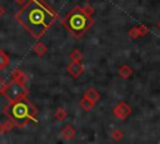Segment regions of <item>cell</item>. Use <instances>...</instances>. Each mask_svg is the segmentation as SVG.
Returning <instances> with one entry per match:
<instances>
[{"label": "cell", "instance_id": "9c48e42d", "mask_svg": "<svg viewBox=\"0 0 160 144\" xmlns=\"http://www.w3.org/2000/svg\"><path fill=\"white\" fill-rule=\"evenodd\" d=\"M4 14H5V9H4V8L0 5V16H2Z\"/></svg>", "mask_w": 160, "mask_h": 144}, {"label": "cell", "instance_id": "8992f818", "mask_svg": "<svg viewBox=\"0 0 160 144\" xmlns=\"http://www.w3.org/2000/svg\"><path fill=\"white\" fill-rule=\"evenodd\" d=\"M9 64H10V58H9V55H8L4 50L0 49V70H4Z\"/></svg>", "mask_w": 160, "mask_h": 144}, {"label": "cell", "instance_id": "30bf717a", "mask_svg": "<svg viewBox=\"0 0 160 144\" xmlns=\"http://www.w3.org/2000/svg\"><path fill=\"white\" fill-rule=\"evenodd\" d=\"M18 1H24V0H18Z\"/></svg>", "mask_w": 160, "mask_h": 144}, {"label": "cell", "instance_id": "5b68a950", "mask_svg": "<svg viewBox=\"0 0 160 144\" xmlns=\"http://www.w3.org/2000/svg\"><path fill=\"white\" fill-rule=\"evenodd\" d=\"M11 78H12V80H15L16 83H19V84H21V85H24V83H25V80H26L25 74L21 73L20 70H14L12 74H11Z\"/></svg>", "mask_w": 160, "mask_h": 144}, {"label": "cell", "instance_id": "7a4b0ae2", "mask_svg": "<svg viewBox=\"0 0 160 144\" xmlns=\"http://www.w3.org/2000/svg\"><path fill=\"white\" fill-rule=\"evenodd\" d=\"M4 113L14 123V125L22 128L29 120L35 119L36 109L26 99H20L16 101H11V104L4 109Z\"/></svg>", "mask_w": 160, "mask_h": 144}, {"label": "cell", "instance_id": "52a82bcc", "mask_svg": "<svg viewBox=\"0 0 160 144\" xmlns=\"http://www.w3.org/2000/svg\"><path fill=\"white\" fill-rule=\"evenodd\" d=\"M5 131H6V128H5V123H0V135H2Z\"/></svg>", "mask_w": 160, "mask_h": 144}, {"label": "cell", "instance_id": "6da1fadb", "mask_svg": "<svg viewBox=\"0 0 160 144\" xmlns=\"http://www.w3.org/2000/svg\"><path fill=\"white\" fill-rule=\"evenodd\" d=\"M15 16L34 38H40L55 20L54 13L36 0H29Z\"/></svg>", "mask_w": 160, "mask_h": 144}, {"label": "cell", "instance_id": "277c9868", "mask_svg": "<svg viewBox=\"0 0 160 144\" xmlns=\"http://www.w3.org/2000/svg\"><path fill=\"white\" fill-rule=\"evenodd\" d=\"M68 24L70 26V29L75 33H79V31H82L88 24H89V19L81 14V13H74L69 16V20H68Z\"/></svg>", "mask_w": 160, "mask_h": 144}, {"label": "cell", "instance_id": "ba28073f", "mask_svg": "<svg viewBox=\"0 0 160 144\" xmlns=\"http://www.w3.org/2000/svg\"><path fill=\"white\" fill-rule=\"evenodd\" d=\"M5 86H6V84H5V83L1 80V78H0V93H2V91H4Z\"/></svg>", "mask_w": 160, "mask_h": 144}, {"label": "cell", "instance_id": "3957f363", "mask_svg": "<svg viewBox=\"0 0 160 144\" xmlns=\"http://www.w3.org/2000/svg\"><path fill=\"white\" fill-rule=\"evenodd\" d=\"M26 89L24 85L16 83L15 80H12L11 83L6 84L2 94L5 95V98L11 103V101H16V100H20V99H24L25 95H26Z\"/></svg>", "mask_w": 160, "mask_h": 144}]
</instances>
